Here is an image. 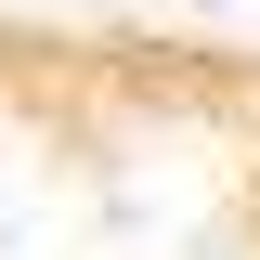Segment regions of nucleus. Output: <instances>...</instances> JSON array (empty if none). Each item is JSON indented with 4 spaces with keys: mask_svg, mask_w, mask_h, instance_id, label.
I'll return each mask as SVG.
<instances>
[{
    "mask_svg": "<svg viewBox=\"0 0 260 260\" xmlns=\"http://www.w3.org/2000/svg\"><path fill=\"white\" fill-rule=\"evenodd\" d=\"M0 260H260V26L0 0Z\"/></svg>",
    "mask_w": 260,
    "mask_h": 260,
    "instance_id": "1",
    "label": "nucleus"
}]
</instances>
